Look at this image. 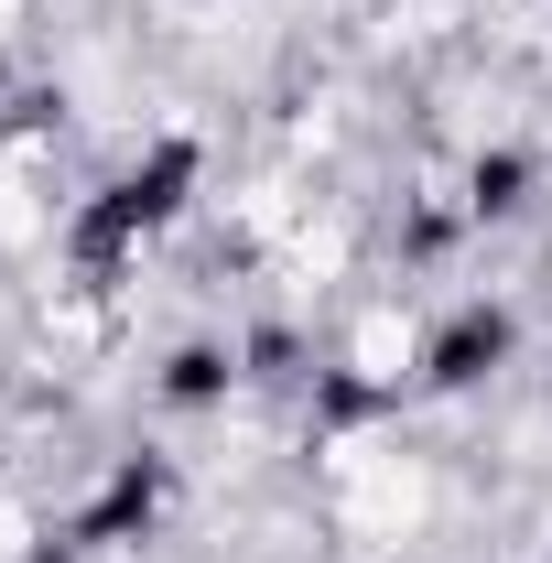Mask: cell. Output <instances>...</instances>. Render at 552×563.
I'll list each match as a JSON object with an SVG mask.
<instances>
[{
  "mask_svg": "<svg viewBox=\"0 0 552 563\" xmlns=\"http://www.w3.org/2000/svg\"><path fill=\"white\" fill-rule=\"evenodd\" d=\"M185 174H196V152H185V141H163L141 174H120V185H109V207L76 228V250H87V261H120L141 228H163V217H174V185H185Z\"/></svg>",
  "mask_w": 552,
  "mask_h": 563,
  "instance_id": "cell-1",
  "label": "cell"
},
{
  "mask_svg": "<svg viewBox=\"0 0 552 563\" xmlns=\"http://www.w3.org/2000/svg\"><path fill=\"white\" fill-rule=\"evenodd\" d=\"M498 347H509V325H498V314H466V325L433 347V379H444V390H466L477 368H498Z\"/></svg>",
  "mask_w": 552,
  "mask_h": 563,
  "instance_id": "cell-2",
  "label": "cell"
}]
</instances>
